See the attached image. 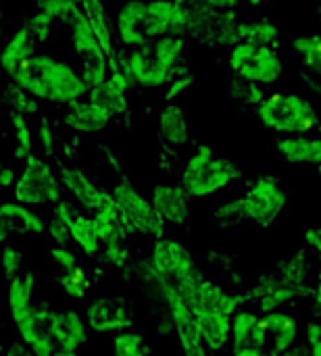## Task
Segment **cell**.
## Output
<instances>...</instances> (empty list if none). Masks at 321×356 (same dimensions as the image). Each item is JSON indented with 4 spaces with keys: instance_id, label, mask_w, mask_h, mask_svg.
Returning a JSON list of instances; mask_svg holds the SVG:
<instances>
[{
    "instance_id": "6da1fadb",
    "label": "cell",
    "mask_w": 321,
    "mask_h": 356,
    "mask_svg": "<svg viewBox=\"0 0 321 356\" xmlns=\"http://www.w3.org/2000/svg\"><path fill=\"white\" fill-rule=\"evenodd\" d=\"M10 81L33 100L52 104H71L88 96L79 71L67 60L54 58L46 52H36L13 75Z\"/></svg>"
},
{
    "instance_id": "7a4b0ae2",
    "label": "cell",
    "mask_w": 321,
    "mask_h": 356,
    "mask_svg": "<svg viewBox=\"0 0 321 356\" xmlns=\"http://www.w3.org/2000/svg\"><path fill=\"white\" fill-rule=\"evenodd\" d=\"M242 177L236 163L219 156L211 146H196L182 169V188L190 200H203L213 196Z\"/></svg>"
},
{
    "instance_id": "3957f363",
    "label": "cell",
    "mask_w": 321,
    "mask_h": 356,
    "mask_svg": "<svg viewBox=\"0 0 321 356\" xmlns=\"http://www.w3.org/2000/svg\"><path fill=\"white\" fill-rule=\"evenodd\" d=\"M259 123L280 136H309L320 125V115L311 100L301 94L278 92L257 102Z\"/></svg>"
},
{
    "instance_id": "277c9868",
    "label": "cell",
    "mask_w": 321,
    "mask_h": 356,
    "mask_svg": "<svg viewBox=\"0 0 321 356\" xmlns=\"http://www.w3.org/2000/svg\"><path fill=\"white\" fill-rule=\"evenodd\" d=\"M15 200L27 207H44V204H56L63 200L65 188L50 167L48 161L42 156H27L23 161V169L17 175V181L13 186Z\"/></svg>"
},
{
    "instance_id": "5b68a950",
    "label": "cell",
    "mask_w": 321,
    "mask_h": 356,
    "mask_svg": "<svg viewBox=\"0 0 321 356\" xmlns=\"http://www.w3.org/2000/svg\"><path fill=\"white\" fill-rule=\"evenodd\" d=\"M230 69L251 86H272L282 77L284 63L276 48L236 42L228 56Z\"/></svg>"
},
{
    "instance_id": "8992f818",
    "label": "cell",
    "mask_w": 321,
    "mask_h": 356,
    "mask_svg": "<svg viewBox=\"0 0 321 356\" xmlns=\"http://www.w3.org/2000/svg\"><path fill=\"white\" fill-rule=\"evenodd\" d=\"M238 202L244 221H251L259 227H269L284 213L288 194L276 177L261 175L246 188Z\"/></svg>"
},
{
    "instance_id": "52a82bcc",
    "label": "cell",
    "mask_w": 321,
    "mask_h": 356,
    "mask_svg": "<svg viewBox=\"0 0 321 356\" xmlns=\"http://www.w3.org/2000/svg\"><path fill=\"white\" fill-rule=\"evenodd\" d=\"M111 194H113V198L117 202V209H119L123 221L130 225L132 232H138V234L148 236L152 240H161L163 238L165 221L155 211L150 198H144L130 179L121 177L115 184Z\"/></svg>"
},
{
    "instance_id": "ba28073f",
    "label": "cell",
    "mask_w": 321,
    "mask_h": 356,
    "mask_svg": "<svg viewBox=\"0 0 321 356\" xmlns=\"http://www.w3.org/2000/svg\"><path fill=\"white\" fill-rule=\"evenodd\" d=\"M150 269L155 280L165 282L173 288L184 284L186 280L201 275L192 252L178 240H167V238L155 240L150 252Z\"/></svg>"
},
{
    "instance_id": "9c48e42d",
    "label": "cell",
    "mask_w": 321,
    "mask_h": 356,
    "mask_svg": "<svg viewBox=\"0 0 321 356\" xmlns=\"http://www.w3.org/2000/svg\"><path fill=\"white\" fill-rule=\"evenodd\" d=\"M155 284H157L163 300L167 302V309H169L173 327L178 332L184 356H207V346H205V342L201 338L196 319H194L192 311L186 307V302L182 300V296L178 294V290L173 286L165 284V282H159V280H155Z\"/></svg>"
},
{
    "instance_id": "30bf717a",
    "label": "cell",
    "mask_w": 321,
    "mask_h": 356,
    "mask_svg": "<svg viewBox=\"0 0 321 356\" xmlns=\"http://www.w3.org/2000/svg\"><path fill=\"white\" fill-rule=\"evenodd\" d=\"M119 69L125 73L130 83H138L142 88H161L173 73L159 60L150 42L140 48H130V52L119 58Z\"/></svg>"
},
{
    "instance_id": "8fae6325",
    "label": "cell",
    "mask_w": 321,
    "mask_h": 356,
    "mask_svg": "<svg viewBox=\"0 0 321 356\" xmlns=\"http://www.w3.org/2000/svg\"><path fill=\"white\" fill-rule=\"evenodd\" d=\"M86 321L92 332L109 334V332H125L134 325V309L132 302L119 296H100L90 302L86 309Z\"/></svg>"
},
{
    "instance_id": "7c38bea8",
    "label": "cell",
    "mask_w": 321,
    "mask_h": 356,
    "mask_svg": "<svg viewBox=\"0 0 321 356\" xmlns=\"http://www.w3.org/2000/svg\"><path fill=\"white\" fill-rule=\"evenodd\" d=\"M58 179L63 184V188L75 198L77 204H81L88 211H111L117 209V202L113 198V194L102 192L100 188H96L79 169L75 167H61L58 169Z\"/></svg>"
},
{
    "instance_id": "4fadbf2b",
    "label": "cell",
    "mask_w": 321,
    "mask_h": 356,
    "mask_svg": "<svg viewBox=\"0 0 321 356\" xmlns=\"http://www.w3.org/2000/svg\"><path fill=\"white\" fill-rule=\"evenodd\" d=\"M150 202L165 223L180 227L190 219V196L182 186L157 184L150 192Z\"/></svg>"
},
{
    "instance_id": "5bb4252c",
    "label": "cell",
    "mask_w": 321,
    "mask_h": 356,
    "mask_svg": "<svg viewBox=\"0 0 321 356\" xmlns=\"http://www.w3.org/2000/svg\"><path fill=\"white\" fill-rule=\"evenodd\" d=\"M113 117L115 115L111 111L96 104L88 96H84V98L67 104L65 123L77 134H100L111 125Z\"/></svg>"
},
{
    "instance_id": "9a60e30c",
    "label": "cell",
    "mask_w": 321,
    "mask_h": 356,
    "mask_svg": "<svg viewBox=\"0 0 321 356\" xmlns=\"http://www.w3.org/2000/svg\"><path fill=\"white\" fill-rule=\"evenodd\" d=\"M146 0H125L115 15V33L125 48H140L148 44L144 35Z\"/></svg>"
},
{
    "instance_id": "2e32d148",
    "label": "cell",
    "mask_w": 321,
    "mask_h": 356,
    "mask_svg": "<svg viewBox=\"0 0 321 356\" xmlns=\"http://www.w3.org/2000/svg\"><path fill=\"white\" fill-rule=\"evenodd\" d=\"M230 342L234 350L238 348H267V325L265 317H259L253 311L238 309L232 315V330H230Z\"/></svg>"
},
{
    "instance_id": "e0dca14e",
    "label": "cell",
    "mask_w": 321,
    "mask_h": 356,
    "mask_svg": "<svg viewBox=\"0 0 321 356\" xmlns=\"http://www.w3.org/2000/svg\"><path fill=\"white\" fill-rule=\"evenodd\" d=\"M276 152L292 167H321V138L318 136H282L276 142Z\"/></svg>"
},
{
    "instance_id": "ac0fdd59",
    "label": "cell",
    "mask_w": 321,
    "mask_h": 356,
    "mask_svg": "<svg viewBox=\"0 0 321 356\" xmlns=\"http://www.w3.org/2000/svg\"><path fill=\"white\" fill-rule=\"evenodd\" d=\"M240 296L226 290L224 286L219 284H213L209 280H201L198 286H196V292H194V298H192V305L188 307L192 313L194 311H213V313H221V315H228L232 317L238 307H240Z\"/></svg>"
},
{
    "instance_id": "d6986e66",
    "label": "cell",
    "mask_w": 321,
    "mask_h": 356,
    "mask_svg": "<svg viewBox=\"0 0 321 356\" xmlns=\"http://www.w3.org/2000/svg\"><path fill=\"white\" fill-rule=\"evenodd\" d=\"M36 38L31 35V31L27 29V25L19 27L13 31V35L4 42V46L0 48V71L10 79V75L27 60L36 54Z\"/></svg>"
},
{
    "instance_id": "ffe728a7",
    "label": "cell",
    "mask_w": 321,
    "mask_h": 356,
    "mask_svg": "<svg viewBox=\"0 0 321 356\" xmlns=\"http://www.w3.org/2000/svg\"><path fill=\"white\" fill-rule=\"evenodd\" d=\"M130 86L132 83L125 77V73L121 69H115L102 83L88 90V98L94 100L96 104L104 106L113 115H117V113L127 108V98L125 96H127Z\"/></svg>"
},
{
    "instance_id": "44dd1931",
    "label": "cell",
    "mask_w": 321,
    "mask_h": 356,
    "mask_svg": "<svg viewBox=\"0 0 321 356\" xmlns=\"http://www.w3.org/2000/svg\"><path fill=\"white\" fill-rule=\"evenodd\" d=\"M157 129H159V138L169 146H186L190 142V125H188L186 111L175 102H167L159 111Z\"/></svg>"
},
{
    "instance_id": "7402d4cb",
    "label": "cell",
    "mask_w": 321,
    "mask_h": 356,
    "mask_svg": "<svg viewBox=\"0 0 321 356\" xmlns=\"http://www.w3.org/2000/svg\"><path fill=\"white\" fill-rule=\"evenodd\" d=\"M52 336L54 342L61 348L67 350H79L86 340H88V332L86 325L81 321V317L75 311H54V319H52Z\"/></svg>"
},
{
    "instance_id": "603a6c76",
    "label": "cell",
    "mask_w": 321,
    "mask_h": 356,
    "mask_svg": "<svg viewBox=\"0 0 321 356\" xmlns=\"http://www.w3.org/2000/svg\"><path fill=\"white\" fill-rule=\"evenodd\" d=\"M192 315L196 319L201 338L209 350L217 353L230 342L232 317L221 315V313H213V311H194Z\"/></svg>"
},
{
    "instance_id": "cb8c5ba5",
    "label": "cell",
    "mask_w": 321,
    "mask_h": 356,
    "mask_svg": "<svg viewBox=\"0 0 321 356\" xmlns=\"http://www.w3.org/2000/svg\"><path fill=\"white\" fill-rule=\"evenodd\" d=\"M265 325H267V342L272 346V353L276 355H286L299 338V323L295 317L286 313H267L265 315Z\"/></svg>"
},
{
    "instance_id": "d4e9b609",
    "label": "cell",
    "mask_w": 321,
    "mask_h": 356,
    "mask_svg": "<svg viewBox=\"0 0 321 356\" xmlns=\"http://www.w3.org/2000/svg\"><path fill=\"white\" fill-rule=\"evenodd\" d=\"M69 29H71V46H73V52L79 58H86V56L104 52V48L100 46V40H98V35L94 31V25H92V21L86 15L84 8H79L77 15L69 21Z\"/></svg>"
},
{
    "instance_id": "484cf974",
    "label": "cell",
    "mask_w": 321,
    "mask_h": 356,
    "mask_svg": "<svg viewBox=\"0 0 321 356\" xmlns=\"http://www.w3.org/2000/svg\"><path fill=\"white\" fill-rule=\"evenodd\" d=\"M0 215L6 219L8 227L13 234H31V236H40L46 232V223L44 219L27 209V204H21V202H2L0 204Z\"/></svg>"
},
{
    "instance_id": "4316f807",
    "label": "cell",
    "mask_w": 321,
    "mask_h": 356,
    "mask_svg": "<svg viewBox=\"0 0 321 356\" xmlns=\"http://www.w3.org/2000/svg\"><path fill=\"white\" fill-rule=\"evenodd\" d=\"M92 219H94V225H96V232H98V238H100V244H102V246L125 242L127 236L132 234V229H130V225L123 221L119 209L96 211Z\"/></svg>"
},
{
    "instance_id": "83f0119b",
    "label": "cell",
    "mask_w": 321,
    "mask_h": 356,
    "mask_svg": "<svg viewBox=\"0 0 321 356\" xmlns=\"http://www.w3.org/2000/svg\"><path fill=\"white\" fill-rule=\"evenodd\" d=\"M36 288V275L23 273L10 280L8 284V311L13 315V321H19L23 315L31 311V294Z\"/></svg>"
},
{
    "instance_id": "f1b7e54d",
    "label": "cell",
    "mask_w": 321,
    "mask_h": 356,
    "mask_svg": "<svg viewBox=\"0 0 321 356\" xmlns=\"http://www.w3.org/2000/svg\"><path fill=\"white\" fill-rule=\"evenodd\" d=\"M236 42H249L257 46H272L276 48L280 42V27L272 21H253V23H240L234 29V44Z\"/></svg>"
},
{
    "instance_id": "f546056e",
    "label": "cell",
    "mask_w": 321,
    "mask_h": 356,
    "mask_svg": "<svg viewBox=\"0 0 321 356\" xmlns=\"http://www.w3.org/2000/svg\"><path fill=\"white\" fill-rule=\"evenodd\" d=\"M75 215L77 213L69 200H61L52 207V215L46 223V234L56 246H65L71 240V221Z\"/></svg>"
},
{
    "instance_id": "4dcf8cb0",
    "label": "cell",
    "mask_w": 321,
    "mask_h": 356,
    "mask_svg": "<svg viewBox=\"0 0 321 356\" xmlns=\"http://www.w3.org/2000/svg\"><path fill=\"white\" fill-rule=\"evenodd\" d=\"M71 240L88 257H96L100 252V246H102L100 238H98V232H96V225H94V219L86 217V215H79V213L71 221Z\"/></svg>"
},
{
    "instance_id": "1f68e13d",
    "label": "cell",
    "mask_w": 321,
    "mask_h": 356,
    "mask_svg": "<svg viewBox=\"0 0 321 356\" xmlns=\"http://www.w3.org/2000/svg\"><path fill=\"white\" fill-rule=\"evenodd\" d=\"M292 50L303 58L305 67L321 77V35L301 33L292 40Z\"/></svg>"
},
{
    "instance_id": "d6a6232c",
    "label": "cell",
    "mask_w": 321,
    "mask_h": 356,
    "mask_svg": "<svg viewBox=\"0 0 321 356\" xmlns=\"http://www.w3.org/2000/svg\"><path fill=\"white\" fill-rule=\"evenodd\" d=\"M10 127H13V138H15V159L25 161L27 156L33 154V134H31L27 115L21 111H13Z\"/></svg>"
},
{
    "instance_id": "836d02e7",
    "label": "cell",
    "mask_w": 321,
    "mask_h": 356,
    "mask_svg": "<svg viewBox=\"0 0 321 356\" xmlns=\"http://www.w3.org/2000/svg\"><path fill=\"white\" fill-rule=\"evenodd\" d=\"M113 355L115 356H150V346L142 334L136 332H121L113 340Z\"/></svg>"
},
{
    "instance_id": "e575fe53",
    "label": "cell",
    "mask_w": 321,
    "mask_h": 356,
    "mask_svg": "<svg viewBox=\"0 0 321 356\" xmlns=\"http://www.w3.org/2000/svg\"><path fill=\"white\" fill-rule=\"evenodd\" d=\"M36 4H38V10H42L48 17H52L54 21H61L67 25L77 15V10L81 8L73 0H36Z\"/></svg>"
},
{
    "instance_id": "d590c367",
    "label": "cell",
    "mask_w": 321,
    "mask_h": 356,
    "mask_svg": "<svg viewBox=\"0 0 321 356\" xmlns=\"http://www.w3.org/2000/svg\"><path fill=\"white\" fill-rule=\"evenodd\" d=\"M61 286H63V290H65L67 296H71V298H75V300H81V298L86 296L88 288H90V282L86 280L84 271L77 267L75 271L63 273V275H61Z\"/></svg>"
},
{
    "instance_id": "8d00e7d4",
    "label": "cell",
    "mask_w": 321,
    "mask_h": 356,
    "mask_svg": "<svg viewBox=\"0 0 321 356\" xmlns=\"http://www.w3.org/2000/svg\"><path fill=\"white\" fill-rule=\"evenodd\" d=\"M292 298H297V290H292V288H274V290H269V292L263 294V298H261V311L265 315L267 313H276L278 309H282Z\"/></svg>"
},
{
    "instance_id": "74e56055",
    "label": "cell",
    "mask_w": 321,
    "mask_h": 356,
    "mask_svg": "<svg viewBox=\"0 0 321 356\" xmlns=\"http://www.w3.org/2000/svg\"><path fill=\"white\" fill-rule=\"evenodd\" d=\"M21 263H23V254L17 246L13 244H4L2 248V254H0V267H2V273L6 275V280H15L21 271Z\"/></svg>"
},
{
    "instance_id": "f35d334b",
    "label": "cell",
    "mask_w": 321,
    "mask_h": 356,
    "mask_svg": "<svg viewBox=\"0 0 321 356\" xmlns=\"http://www.w3.org/2000/svg\"><path fill=\"white\" fill-rule=\"evenodd\" d=\"M54 19L52 17H48L46 13H42V10H36L31 17H29V21L25 23L27 25V29L31 31V35L36 38V42H46L48 38H50V33H52V27H54Z\"/></svg>"
},
{
    "instance_id": "ab89813d",
    "label": "cell",
    "mask_w": 321,
    "mask_h": 356,
    "mask_svg": "<svg viewBox=\"0 0 321 356\" xmlns=\"http://www.w3.org/2000/svg\"><path fill=\"white\" fill-rule=\"evenodd\" d=\"M50 259H52V263L63 271V273H71V271H75L79 265H77V257L71 252V250H67L65 246H52L50 248Z\"/></svg>"
},
{
    "instance_id": "60d3db41",
    "label": "cell",
    "mask_w": 321,
    "mask_h": 356,
    "mask_svg": "<svg viewBox=\"0 0 321 356\" xmlns=\"http://www.w3.org/2000/svg\"><path fill=\"white\" fill-rule=\"evenodd\" d=\"M192 83H194V75H178V77L169 83V88H167V92H165V100H167V102H173V100L182 98V96L192 88Z\"/></svg>"
},
{
    "instance_id": "b9f144b4",
    "label": "cell",
    "mask_w": 321,
    "mask_h": 356,
    "mask_svg": "<svg viewBox=\"0 0 321 356\" xmlns=\"http://www.w3.org/2000/svg\"><path fill=\"white\" fill-rule=\"evenodd\" d=\"M104 259H107V263H111L115 267H123L130 259V250H127L125 242L104 246Z\"/></svg>"
},
{
    "instance_id": "7bdbcfd3",
    "label": "cell",
    "mask_w": 321,
    "mask_h": 356,
    "mask_svg": "<svg viewBox=\"0 0 321 356\" xmlns=\"http://www.w3.org/2000/svg\"><path fill=\"white\" fill-rule=\"evenodd\" d=\"M38 140H40V146L44 150V154H52V148H54V136H52V129H50V123L46 119L40 121L38 125Z\"/></svg>"
},
{
    "instance_id": "ee69618b",
    "label": "cell",
    "mask_w": 321,
    "mask_h": 356,
    "mask_svg": "<svg viewBox=\"0 0 321 356\" xmlns=\"http://www.w3.org/2000/svg\"><path fill=\"white\" fill-rule=\"evenodd\" d=\"M15 181H17L15 169L8 167V165H0V190H6V188L15 186Z\"/></svg>"
},
{
    "instance_id": "f6af8a7d",
    "label": "cell",
    "mask_w": 321,
    "mask_h": 356,
    "mask_svg": "<svg viewBox=\"0 0 321 356\" xmlns=\"http://www.w3.org/2000/svg\"><path fill=\"white\" fill-rule=\"evenodd\" d=\"M194 2L209 6V8H215V10H230V8L240 4V0H194Z\"/></svg>"
},
{
    "instance_id": "bcb514c9",
    "label": "cell",
    "mask_w": 321,
    "mask_h": 356,
    "mask_svg": "<svg viewBox=\"0 0 321 356\" xmlns=\"http://www.w3.org/2000/svg\"><path fill=\"white\" fill-rule=\"evenodd\" d=\"M6 356H36L33 350L27 346V342L23 340H17V342H10L8 350H6Z\"/></svg>"
},
{
    "instance_id": "7dc6e473",
    "label": "cell",
    "mask_w": 321,
    "mask_h": 356,
    "mask_svg": "<svg viewBox=\"0 0 321 356\" xmlns=\"http://www.w3.org/2000/svg\"><path fill=\"white\" fill-rule=\"evenodd\" d=\"M305 240H307V244L321 257V229H307L305 232Z\"/></svg>"
},
{
    "instance_id": "c3c4849f",
    "label": "cell",
    "mask_w": 321,
    "mask_h": 356,
    "mask_svg": "<svg viewBox=\"0 0 321 356\" xmlns=\"http://www.w3.org/2000/svg\"><path fill=\"white\" fill-rule=\"evenodd\" d=\"M234 356H284V355H276V353H267L265 348L263 350H259V348H238V350H234Z\"/></svg>"
},
{
    "instance_id": "681fc988",
    "label": "cell",
    "mask_w": 321,
    "mask_h": 356,
    "mask_svg": "<svg viewBox=\"0 0 321 356\" xmlns=\"http://www.w3.org/2000/svg\"><path fill=\"white\" fill-rule=\"evenodd\" d=\"M307 340H309V344H313V342H320L321 340L320 323H309V327H307Z\"/></svg>"
},
{
    "instance_id": "f907efd6",
    "label": "cell",
    "mask_w": 321,
    "mask_h": 356,
    "mask_svg": "<svg viewBox=\"0 0 321 356\" xmlns=\"http://www.w3.org/2000/svg\"><path fill=\"white\" fill-rule=\"evenodd\" d=\"M10 236H13V232H10V227H8L6 219L0 215V242H2V244H6Z\"/></svg>"
},
{
    "instance_id": "816d5d0a",
    "label": "cell",
    "mask_w": 321,
    "mask_h": 356,
    "mask_svg": "<svg viewBox=\"0 0 321 356\" xmlns=\"http://www.w3.org/2000/svg\"><path fill=\"white\" fill-rule=\"evenodd\" d=\"M52 356H77V350H67V348H56L54 353H52Z\"/></svg>"
},
{
    "instance_id": "f5cc1de1",
    "label": "cell",
    "mask_w": 321,
    "mask_h": 356,
    "mask_svg": "<svg viewBox=\"0 0 321 356\" xmlns=\"http://www.w3.org/2000/svg\"><path fill=\"white\" fill-rule=\"evenodd\" d=\"M311 356H321V340L311 344Z\"/></svg>"
},
{
    "instance_id": "db71d44e",
    "label": "cell",
    "mask_w": 321,
    "mask_h": 356,
    "mask_svg": "<svg viewBox=\"0 0 321 356\" xmlns=\"http://www.w3.org/2000/svg\"><path fill=\"white\" fill-rule=\"evenodd\" d=\"M315 305L321 309V282L320 286H318V290H315Z\"/></svg>"
},
{
    "instance_id": "11a10c76",
    "label": "cell",
    "mask_w": 321,
    "mask_h": 356,
    "mask_svg": "<svg viewBox=\"0 0 321 356\" xmlns=\"http://www.w3.org/2000/svg\"><path fill=\"white\" fill-rule=\"evenodd\" d=\"M2 35H4V23H2V19H0V40H2Z\"/></svg>"
},
{
    "instance_id": "9f6ffc18",
    "label": "cell",
    "mask_w": 321,
    "mask_h": 356,
    "mask_svg": "<svg viewBox=\"0 0 321 356\" xmlns=\"http://www.w3.org/2000/svg\"><path fill=\"white\" fill-rule=\"evenodd\" d=\"M249 2H251L253 6H257V4H261V0H249Z\"/></svg>"
},
{
    "instance_id": "6f0895ef",
    "label": "cell",
    "mask_w": 321,
    "mask_h": 356,
    "mask_svg": "<svg viewBox=\"0 0 321 356\" xmlns=\"http://www.w3.org/2000/svg\"><path fill=\"white\" fill-rule=\"evenodd\" d=\"M73 2H75V4H79V6H81V2H84V0H73Z\"/></svg>"
},
{
    "instance_id": "680465c9",
    "label": "cell",
    "mask_w": 321,
    "mask_h": 356,
    "mask_svg": "<svg viewBox=\"0 0 321 356\" xmlns=\"http://www.w3.org/2000/svg\"><path fill=\"white\" fill-rule=\"evenodd\" d=\"M320 119H321V108H320Z\"/></svg>"
}]
</instances>
